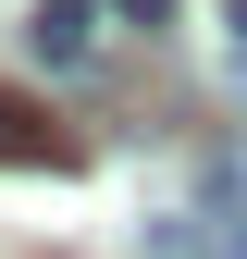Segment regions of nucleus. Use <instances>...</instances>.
I'll list each match as a JSON object with an SVG mask.
<instances>
[{
	"label": "nucleus",
	"instance_id": "7ed1b4c3",
	"mask_svg": "<svg viewBox=\"0 0 247 259\" xmlns=\"http://www.w3.org/2000/svg\"><path fill=\"white\" fill-rule=\"evenodd\" d=\"M111 13H124V25H161V13H173V0H111Z\"/></svg>",
	"mask_w": 247,
	"mask_h": 259
},
{
	"label": "nucleus",
	"instance_id": "f257e3e1",
	"mask_svg": "<svg viewBox=\"0 0 247 259\" xmlns=\"http://www.w3.org/2000/svg\"><path fill=\"white\" fill-rule=\"evenodd\" d=\"M25 50H37V74H87V50H99V13H87V0H50V13L25 25Z\"/></svg>",
	"mask_w": 247,
	"mask_h": 259
},
{
	"label": "nucleus",
	"instance_id": "20e7f679",
	"mask_svg": "<svg viewBox=\"0 0 247 259\" xmlns=\"http://www.w3.org/2000/svg\"><path fill=\"white\" fill-rule=\"evenodd\" d=\"M223 37H235V62H247V0H223Z\"/></svg>",
	"mask_w": 247,
	"mask_h": 259
},
{
	"label": "nucleus",
	"instance_id": "f03ea898",
	"mask_svg": "<svg viewBox=\"0 0 247 259\" xmlns=\"http://www.w3.org/2000/svg\"><path fill=\"white\" fill-rule=\"evenodd\" d=\"M0 148H25V160H37V148H50V160H62V136H37V123H25L13 99H0Z\"/></svg>",
	"mask_w": 247,
	"mask_h": 259
},
{
	"label": "nucleus",
	"instance_id": "39448f33",
	"mask_svg": "<svg viewBox=\"0 0 247 259\" xmlns=\"http://www.w3.org/2000/svg\"><path fill=\"white\" fill-rule=\"evenodd\" d=\"M223 259H247V222H235V235H223Z\"/></svg>",
	"mask_w": 247,
	"mask_h": 259
}]
</instances>
